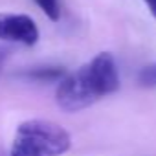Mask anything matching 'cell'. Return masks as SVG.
I'll use <instances>...</instances> for the list:
<instances>
[{"instance_id":"obj_8","label":"cell","mask_w":156,"mask_h":156,"mask_svg":"<svg viewBox=\"0 0 156 156\" xmlns=\"http://www.w3.org/2000/svg\"><path fill=\"white\" fill-rule=\"evenodd\" d=\"M143 2L147 4V8H149V11L152 13V17L156 19V0H143Z\"/></svg>"},{"instance_id":"obj_3","label":"cell","mask_w":156,"mask_h":156,"mask_svg":"<svg viewBox=\"0 0 156 156\" xmlns=\"http://www.w3.org/2000/svg\"><path fill=\"white\" fill-rule=\"evenodd\" d=\"M0 41L33 46L39 41V28L35 20L20 13H0Z\"/></svg>"},{"instance_id":"obj_2","label":"cell","mask_w":156,"mask_h":156,"mask_svg":"<svg viewBox=\"0 0 156 156\" xmlns=\"http://www.w3.org/2000/svg\"><path fill=\"white\" fill-rule=\"evenodd\" d=\"M72 147L64 127L50 119H28L15 130L9 156H62Z\"/></svg>"},{"instance_id":"obj_1","label":"cell","mask_w":156,"mask_h":156,"mask_svg":"<svg viewBox=\"0 0 156 156\" xmlns=\"http://www.w3.org/2000/svg\"><path fill=\"white\" fill-rule=\"evenodd\" d=\"M119 88V72L112 53L101 51L90 62L66 73L57 85L55 101L64 112H79Z\"/></svg>"},{"instance_id":"obj_5","label":"cell","mask_w":156,"mask_h":156,"mask_svg":"<svg viewBox=\"0 0 156 156\" xmlns=\"http://www.w3.org/2000/svg\"><path fill=\"white\" fill-rule=\"evenodd\" d=\"M37 6L44 11V15L50 19V20H59L61 17V4H59V0H35Z\"/></svg>"},{"instance_id":"obj_7","label":"cell","mask_w":156,"mask_h":156,"mask_svg":"<svg viewBox=\"0 0 156 156\" xmlns=\"http://www.w3.org/2000/svg\"><path fill=\"white\" fill-rule=\"evenodd\" d=\"M9 55H11V50L8 46H0V75H2V72H4V66H6Z\"/></svg>"},{"instance_id":"obj_4","label":"cell","mask_w":156,"mask_h":156,"mask_svg":"<svg viewBox=\"0 0 156 156\" xmlns=\"http://www.w3.org/2000/svg\"><path fill=\"white\" fill-rule=\"evenodd\" d=\"M64 70L62 68H51V66H44V68H37L33 72L28 73V77L37 81H61L64 77Z\"/></svg>"},{"instance_id":"obj_6","label":"cell","mask_w":156,"mask_h":156,"mask_svg":"<svg viewBox=\"0 0 156 156\" xmlns=\"http://www.w3.org/2000/svg\"><path fill=\"white\" fill-rule=\"evenodd\" d=\"M140 83L143 87H156V64L145 66L140 73Z\"/></svg>"}]
</instances>
